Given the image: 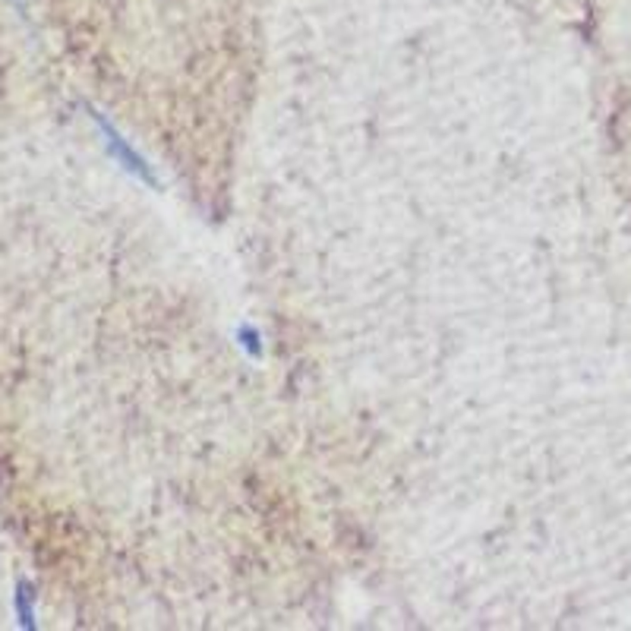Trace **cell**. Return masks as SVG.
Masks as SVG:
<instances>
[{
  "label": "cell",
  "instance_id": "1",
  "mask_svg": "<svg viewBox=\"0 0 631 631\" xmlns=\"http://www.w3.org/2000/svg\"><path fill=\"white\" fill-rule=\"evenodd\" d=\"M16 606H19V622L23 626H32V606H29V587H19V594H16Z\"/></svg>",
  "mask_w": 631,
  "mask_h": 631
}]
</instances>
